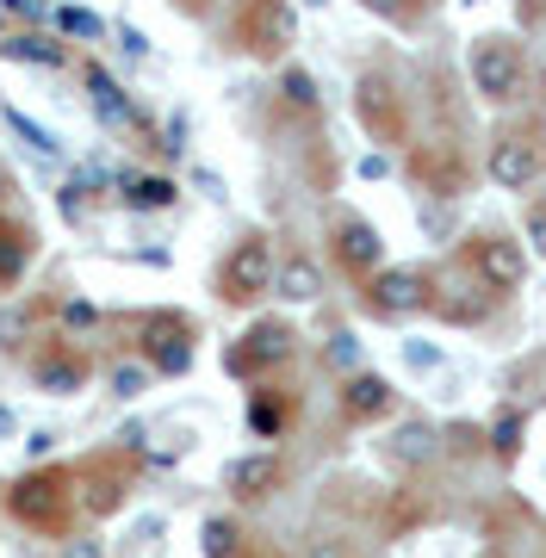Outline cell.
I'll return each instance as SVG.
<instances>
[{
    "label": "cell",
    "mask_w": 546,
    "mask_h": 558,
    "mask_svg": "<svg viewBox=\"0 0 546 558\" xmlns=\"http://www.w3.org/2000/svg\"><path fill=\"white\" fill-rule=\"evenodd\" d=\"M385 94H391L385 81H366V87H361V106H366V119H373V131H385V124H391V106H385Z\"/></svg>",
    "instance_id": "603a6c76"
},
{
    "label": "cell",
    "mask_w": 546,
    "mask_h": 558,
    "mask_svg": "<svg viewBox=\"0 0 546 558\" xmlns=\"http://www.w3.org/2000/svg\"><path fill=\"white\" fill-rule=\"evenodd\" d=\"M527 242L546 255V205H534V211H527Z\"/></svg>",
    "instance_id": "d6a6232c"
},
{
    "label": "cell",
    "mask_w": 546,
    "mask_h": 558,
    "mask_svg": "<svg viewBox=\"0 0 546 558\" xmlns=\"http://www.w3.org/2000/svg\"><path fill=\"white\" fill-rule=\"evenodd\" d=\"M366 304L379 311V317H404V311H423L428 304V279L416 267H379L373 286H366Z\"/></svg>",
    "instance_id": "277c9868"
},
{
    "label": "cell",
    "mask_w": 546,
    "mask_h": 558,
    "mask_svg": "<svg viewBox=\"0 0 546 558\" xmlns=\"http://www.w3.org/2000/svg\"><path fill=\"white\" fill-rule=\"evenodd\" d=\"M324 360L336 366V373H348V379H354V366H361V341H354V336H329Z\"/></svg>",
    "instance_id": "7402d4cb"
},
{
    "label": "cell",
    "mask_w": 546,
    "mask_h": 558,
    "mask_svg": "<svg viewBox=\"0 0 546 558\" xmlns=\"http://www.w3.org/2000/svg\"><path fill=\"white\" fill-rule=\"evenodd\" d=\"M472 260H478V279H485L490 292H515V286L527 279V248L515 236L472 242Z\"/></svg>",
    "instance_id": "5b68a950"
},
{
    "label": "cell",
    "mask_w": 546,
    "mask_h": 558,
    "mask_svg": "<svg viewBox=\"0 0 546 558\" xmlns=\"http://www.w3.org/2000/svg\"><path fill=\"white\" fill-rule=\"evenodd\" d=\"M304 558H342V553H336V546H324V539H317V546H311V553H304Z\"/></svg>",
    "instance_id": "8d00e7d4"
},
{
    "label": "cell",
    "mask_w": 546,
    "mask_h": 558,
    "mask_svg": "<svg viewBox=\"0 0 546 558\" xmlns=\"http://www.w3.org/2000/svg\"><path fill=\"white\" fill-rule=\"evenodd\" d=\"M361 7L385 25H416V13H423V0H361Z\"/></svg>",
    "instance_id": "44dd1931"
},
{
    "label": "cell",
    "mask_w": 546,
    "mask_h": 558,
    "mask_svg": "<svg viewBox=\"0 0 546 558\" xmlns=\"http://www.w3.org/2000/svg\"><path fill=\"white\" fill-rule=\"evenodd\" d=\"M391 453L404 459V465H428V459H435V428H428V422H404V428L391 435Z\"/></svg>",
    "instance_id": "ac0fdd59"
},
{
    "label": "cell",
    "mask_w": 546,
    "mask_h": 558,
    "mask_svg": "<svg viewBox=\"0 0 546 558\" xmlns=\"http://www.w3.org/2000/svg\"><path fill=\"white\" fill-rule=\"evenodd\" d=\"M143 348H149V366H156V373H186V366H193V341H186L181 317H149Z\"/></svg>",
    "instance_id": "52a82bcc"
},
{
    "label": "cell",
    "mask_w": 546,
    "mask_h": 558,
    "mask_svg": "<svg viewBox=\"0 0 546 558\" xmlns=\"http://www.w3.org/2000/svg\"><path fill=\"white\" fill-rule=\"evenodd\" d=\"M62 323H69V329H94V323H100V311H94L87 299H69V304H62Z\"/></svg>",
    "instance_id": "f546056e"
},
{
    "label": "cell",
    "mask_w": 546,
    "mask_h": 558,
    "mask_svg": "<svg viewBox=\"0 0 546 558\" xmlns=\"http://www.w3.org/2000/svg\"><path fill=\"white\" fill-rule=\"evenodd\" d=\"M32 373H38V391H50V398H69V391H82V379H87L75 360H57V354H44Z\"/></svg>",
    "instance_id": "e0dca14e"
},
{
    "label": "cell",
    "mask_w": 546,
    "mask_h": 558,
    "mask_svg": "<svg viewBox=\"0 0 546 558\" xmlns=\"http://www.w3.org/2000/svg\"><path fill=\"white\" fill-rule=\"evenodd\" d=\"M7 502H13V515H20L25 527H50V534L62 527V509H69L62 478H20Z\"/></svg>",
    "instance_id": "8992f818"
},
{
    "label": "cell",
    "mask_w": 546,
    "mask_h": 558,
    "mask_svg": "<svg viewBox=\"0 0 546 558\" xmlns=\"http://www.w3.org/2000/svg\"><path fill=\"white\" fill-rule=\"evenodd\" d=\"M0 57L7 62H38V69H62L69 50L57 38H38V32H20V38H0Z\"/></svg>",
    "instance_id": "5bb4252c"
},
{
    "label": "cell",
    "mask_w": 546,
    "mask_h": 558,
    "mask_svg": "<svg viewBox=\"0 0 546 558\" xmlns=\"http://www.w3.org/2000/svg\"><path fill=\"white\" fill-rule=\"evenodd\" d=\"M336 255H342V267H354V274H379L385 242H379V230H373V223L342 218V223H336Z\"/></svg>",
    "instance_id": "9c48e42d"
},
{
    "label": "cell",
    "mask_w": 546,
    "mask_h": 558,
    "mask_svg": "<svg viewBox=\"0 0 546 558\" xmlns=\"http://www.w3.org/2000/svg\"><path fill=\"white\" fill-rule=\"evenodd\" d=\"M404 366L410 373H441V348L435 341H404Z\"/></svg>",
    "instance_id": "484cf974"
},
{
    "label": "cell",
    "mask_w": 546,
    "mask_h": 558,
    "mask_svg": "<svg viewBox=\"0 0 546 558\" xmlns=\"http://www.w3.org/2000/svg\"><path fill=\"white\" fill-rule=\"evenodd\" d=\"M62 558H106V553L94 546V539H69V546H62Z\"/></svg>",
    "instance_id": "e575fe53"
},
{
    "label": "cell",
    "mask_w": 546,
    "mask_h": 558,
    "mask_svg": "<svg viewBox=\"0 0 546 558\" xmlns=\"http://www.w3.org/2000/svg\"><path fill=\"white\" fill-rule=\"evenodd\" d=\"M25 267V236L20 230H0V279H13Z\"/></svg>",
    "instance_id": "83f0119b"
},
{
    "label": "cell",
    "mask_w": 546,
    "mask_h": 558,
    "mask_svg": "<svg viewBox=\"0 0 546 558\" xmlns=\"http://www.w3.org/2000/svg\"><path fill=\"white\" fill-rule=\"evenodd\" d=\"M274 292H280L286 304L324 299V267H317V260H304V255H286V260H280V274H274Z\"/></svg>",
    "instance_id": "7c38bea8"
},
{
    "label": "cell",
    "mask_w": 546,
    "mask_h": 558,
    "mask_svg": "<svg viewBox=\"0 0 546 558\" xmlns=\"http://www.w3.org/2000/svg\"><path fill=\"white\" fill-rule=\"evenodd\" d=\"M546 168V149L534 131H509V137L490 143V180L503 186V193H527Z\"/></svg>",
    "instance_id": "3957f363"
},
{
    "label": "cell",
    "mask_w": 546,
    "mask_h": 558,
    "mask_svg": "<svg viewBox=\"0 0 546 558\" xmlns=\"http://www.w3.org/2000/svg\"><path fill=\"white\" fill-rule=\"evenodd\" d=\"M342 410L354 422L385 416V410H391V385H385L379 373H354V379H348V391H342Z\"/></svg>",
    "instance_id": "4fadbf2b"
},
{
    "label": "cell",
    "mask_w": 546,
    "mask_h": 558,
    "mask_svg": "<svg viewBox=\"0 0 546 558\" xmlns=\"http://www.w3.org/2000/svg\"><path fill=\"white\" fill-rule=\"evenodd\" d=\"M119 44H124V57H149V38H143L137 25H124V32H119Z\"/></svg>",
    "instance_id": "836d02e7"
},
{
    "label": "cell",
    "mask_w": 546,
    "mask_h": 558,
    "mask_svg": "<svg viewBox=\"0 0 546 558\" xmlns=\"http://www.w3.org/2000/svg\"><path fill=\"white\" fill-rule=\"evenodd\" d=\"M20 435V416H13V403H0V440Z\"/></svg>",
    "instance_id": "d590c367"
},
{
    "label": "cell",
    "mask_w": 546,
    "mask_h": 558,
    "mask_svg": "<svg viewBox=\"0 0 546 558\" xmlns=\"http://www.w3.org/2000/svg\"><path fill=\"white\" fill-rule=\"evenodd\" d=\"M57 32H69V38H106V20L87 13V7H57Z\"/></svg>",
    "instance_id": "d6986e66"
},
{
    "label": "cell",
    "mask_w": 546,
    "mask_h": 558,
    "mask_svg": "<svg viewBox=\"0 0 546 558\" xmlns=\"http://www.w3.org/2000/svg\"><path fill=\"white\" fill-rule=\"evenodd\" d=\"M292 354V336L280 323H255L243 336V348H230V373H255V366H274V360Z\"/></svg>",
    "instance_id": "ba28073f"
},
{
    "label": "cell",
    "mask_w": 546,
    "mask_h": 558,
    "mask_svg": "<svg viewBox=\"0 0 546 558\" xmlns=\"http://www.w3.org/2000/svg\"><path fill=\"white\" fill-rule=\"evenodd\" d=\"M472 87H478L485 100H497V106L522 100V87H527L522 44L515 38H478L472 44Z\"/></svg>",
    "instance_id": "6da1fadb"
},
{
    "label": "cell",
    "mask_w": 546,
    "mask_h": 558,
    "mask_svg": "<svg viewBox=\"0 0 546 558\" xmlns=\"http://www.w3.org/2000/svg\"><path fill=\"white\" fill-rule=\"evenodd\" d=\"M286 44H292V13H286L280 0H262V7L248 13V50H262V57H280Z\"/></svg>",
    "instance_id": "30bf717a"
},
{
    "label": "cell",
    "mask_w": 546,
    "mask_h": 558,
    "mask_svg": "<svg viewBox=\"0 0 546 558\" xmlns=\"http://www.w3.org/2000/svg\"><path fill=\"white\" fill-rule=\"evenodd\" d=\"M280 87H286V100H292V106H304V112L317 106V81L304 75V69H286V81H280Z\"/></svg>",
    "instance_id": "d4e9b609"
},
{
    "label": "cell",
    "mask_w": 546,
    "mask_h": 558,
    "mask_svg": "<svg viewBox=\"0 0 546 558\" xmlns=\"http://www.w3.org/2000/svg\"><path fill=\"white\" fill-rule=\"evenodd\" d=\"M223 484H230L236 497H267V490L280 484V459H274V453H243V459H230Z\"/></svg>",
    "instance_id": "8fae6325"
},
{
    "label": "cell",
    "mask_w": 546,
    "mask_h": 558,
    "mask_svg": "<svg viewBox=\"0 0 546 558\" xmlns=\"http://www.w3.org/2000/svg\"><path fill=\"white\" fill-rule=\"evenodd\" d=\"M87 94H94V112H100L106 124H131V119H137L131 100H124V87L106 75V69H94V62H87Z\"/></svg>",
    "instance_id": "9a60e30c"
},
{
    "label": "cell",
    "mask_w": 546,
    "mask_h": 558,
    "mask_svg": "<svg viewBox=\"0 0 546 558\" xmlns=\"http://www.w3.org/2000/svg\"><path fill=\"white\" fill-rule=\"evenodd\" d=\"M149 391V366H112V398H137Z\"/></svg>",
    "instance_id": "4316f807"
},
{
    "label": "cell",
    "mask_w": 546,
    "mask_h": 558,
    "mask_svg": "<svg viewBox=\"0 0 546 558\" xmlns=\"http://www.w3.org/2000/svg\"><path fill=\"white\" fill-rule=\"evenodd\" d=\"M124 186V205L131 211H162V205H174V180H162V174H131V180H119Z\"/></svg>",
    "instance_id": "2e32d148"
},
{
    "label": "cell",
    "mask_w": 546,
    "mask_h": 558,
    "mask_svg": "<svg viewBox=\"0 0 546 558\" xmlns=\"http://www.w3.org/2000/svg\"><path fill=\"white\" fill-rule=\"evenodd\" d=\"M515 435H522V416H497V422H490V447H497L503 459L515 453V447H522Z\"/></svg>",
    "instance_id": "f1b7e54d"
},
{
    "label": "cell",
    "mask_w": 546,
    "mask_h": 558,
    "mask_svg": "<svg viewBox=\"0 0 546 558\" xmlns=\"http://www.w3.org/2000/svg\"><path fill=\"white\" fill-rule=\"evenodd\" d=\"M274 274H280V260H274L267 236H243L223 260V299H262V292H274Z\"/></svg>",
    "instance_id": "7a4b0ae2"
},
{
    "label": "cell",
    "mask_w": 546,
    "mask_h": 558,
    "mask_svg": "<svg viewBox=\"0 0 546 558\" xmlns=\"http://www.w3.org/2000/svg\"><path fill=\"white\" fill-rule=\"evenodd\" d=\"M230 546H236V527L223 515H211L205 521V558H230Z\"/></svg>",
    "instance_id": "cb8c5ba5"
},
{
    "label": "cell",
    "mask_w": 546,
    "mask_h": 558,
    "mask_svg": "<svg viewBox=\"0 0 546 558\" xmlns=\"http://www.w3.org/2000/svg\"><path fill=\"white\" fill-rule=\"evenodd\" d=\"M7 124H13V131H20V137L32 143V149H38V156H62V137H57V131H44V124H32L25 112H7Z\"/></svg>",
    "instance_id": "ffe728a7"
},
{
    "label": "cell",
    "mask_w": 546,
    "mask_h": 558,
    "mask_svg": "<svg viewBox=\"0 0 546 558\" xmlns=\"http://www.w3.org/2000/svg\"><path fill=\"white\" fill-rule=\"evenodd\" d=\"M7 13H20V20H44L50 13V0H0Z\"/></svg>",
    "instance_id": "1f68e13d"
},
{
    "label": "cell",
    "mask_w": 546,
    "mask_h": 558,
    "mask_svg": "<svg viewBox=\"0 0 546 558\" xmlns=\"http://www.w3.org/2000/svg\"><path fill=\"white\" fill-rule=\"evenodd\" d=\"M0 193H7V168H0Z\"/></svg>",
    "instance_id": "f35d334b"
},
{
    "label": "cell",
    "mask_w": 546,
    "mask_h": 558,
    "mask_svg": "<svg viewBox=\"0 0 546 558\" xmlns=\"http://www.w3.org/2000/svg\"><path fill=\"white\" fill-rule=\"evenodd\" d=\"M25 453H32V459H50V453H57V428H38V435H25Z\"/></svg>",
    "instance_id": "4dcf8cb0"
},
{
    "label": "cell",
    "mask_w": 546,
    "mask_h": 558,
    "mask_svg": "<svg viewBox=\"0 0 546 558\" xmlns=\"http://www.w3.org/2000/svg\"><path fill=\"white\" fill-rule=\"evenodd\" d=\"M304 7H329V0H304Z\"/></svg>",
    "instance_id": "74e56055"
}]
</instances>
